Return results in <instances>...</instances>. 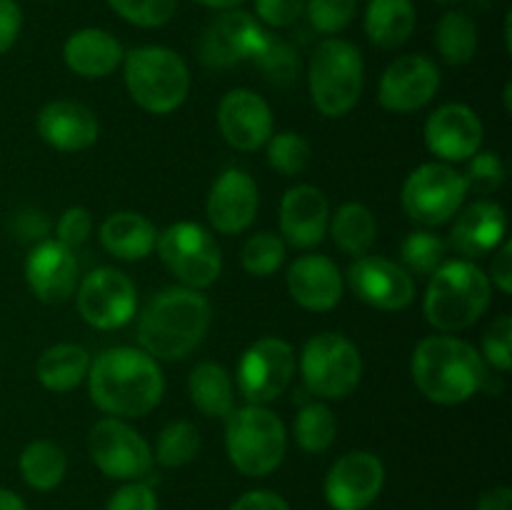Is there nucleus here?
Segmentation results:
<instances>
[{
	"label": "nucleus",
	"instance_id": "1",
	"mask_svg": "<svg viewBox=\"0 0 512 510\" xmlns=\"http://www.w3.org/2000/svg\"><path fill=\"white\" fill-rule=\"evenodd\" d=\"M90 400L113 418H143L160 403L165 390L163 370L145 350L108 348L90 360Z\"/></svg>",
	"mask_w": 512,
	"mask_h": 510
},
{
	"label": "nucleus",
	"instance_id": "2",
	"mask_svg": "<svg viewBox=\"0 0 512 510\" xmlns=\"http://www.w3.org/2000/svg\"><path fill=\"white\" fill-rule=\"evenodd\" d=\"M213 320L208 298L193 288L155 295L138 318V340L150 358L180 360L203 343Z\"/></svg>",
	"mask_w": 512,
	"mask_h": 510
},
{
	"label": "nucleus",
	"instance_id": "3",
	"mask_svg": "<svg viewBox=\"0 0 512 510\" xmlns=\"http://www.w3.org/2000/svg\"><path fill=\"white\" fill-rule=\"evenodd\" d=\"M415 385L438 405H460L483 390L488 368L478 350L453 335L420 340L410 360Z\"/></svg>",
	"mask_w": 512,
	"mask_h": 510
},
{
	"label": "nucleus",
	"instance_id": "4",
	"mask_svg": "<svg viewBox=\"0 0 512 510\" xmlns=\"http://www.w3.org/2000/svg\"><path fill=\"white\" fill-rule=\"evenodd\" d=\"M490 278L473 260H450L433 273L425 293V320L440 333H460L485 315Z\"/></svg>",
	"mask_w": 512,
	"mask_h": 510
},
{
	"label": "nucleus",
	"instance_id": "5",
	"mask_svg": "<svg viewBox=\"0 0 512 510\" xmlns=\"http://www.w3.org/2000/svg\"><path fill=\"white\" fill-rule=\"evenodd\" d=\"M123 78L130 98L153 115L178 110L190 90L188 65L163 45H140L125 53Z\"/></svg>",
	"mask_w": 512,
	"mask_h": 510
},
{
	"label": "nucleus",
	"instance_id": "6",
	"mask_svg": "<svg viewBox=\"0 0 512 510\" xmlns=\"http://www.w3.org/2000/svg\"><path fill=\"white\" fill-rule=\"evenodd\" d=\"M363 55L343 38H325L315 45L308 65V85L313 103L325 118H343L363 95Z\"/></svg>",
	"mask_w": 512,
	"mask_h": 510
},
{
	"label": "nucleus",
	"instance_id": "7",
	"mask_svg": "<svg viewBox=\"0 0 512 510\" xmlns=\"http://www.w3.org/2000/svg\"><path fill=\"white\" fill-rule=\"evenodd\" d=\"M225 420V448L238 473L248 478H265L283 463L288 433L273 410L250 403L233 410Z\"/></svg>",
	"mask_w": 512,
	"mask_h": 510
},
{
	"label": "nucleus",
	"instance_id": "8",
	"mask_svg": "<svg viewBox=\"0 0 512 510\" xmlns=\"http://www.w3.org/2000/svg\"><path fill=\"white\" fill-rule=\"evenodd\" d=\"M305 388L325 400H343L358 388L363 358L353 340L340 333H320L305 343L300 355Z\"/></svg>",
	"mask_w": 512,
	"mask_h": 510
},
{
	"label": "nucleus",
	"instance_id": "9",
	"mask_svg": "<svg viewBox=\"0 0 512 510\" xmlns=\"http://www.w3.org/2000/svg\"><path fill=\"white\" fill-rule=\"evenodd\" d=\"M160 260L183 283V288L203 290L220 278L223 255L213 235L198 223H175L158 235Z\"/></svg>",
	"mask_w": 512,
	"mask_h": 510
},
{
	"label": "nucleus",
	"instance_id": "10",
	"mask_svg": "<svg viewBox=\"0 0 512 510\" xmlns=\"http://www.w3.org/2000/svg\"><path fill=\"white\" fill-rule=\"evenodd\" d=\"M463 173L448 163H425L408 175L400 193L405 215L420 225H443L468 198Z\"/></svg>",
	"mask_w": 512,
	"mask_h": 510
},
{
	"label": "nucleus",
	"instance_id": "11",
	"mask_svg": "<svg viewBox=\"0 0 512 510\" xmlns=\"http://www.w3.org/2000/svg\"><path fill=\"white\" fill-rule=\"evenodd\" d=\"M88 453L110 480H140L150 473L153 450L148 440L120 418H103L90 428Z\"/></svg>",
	"mask_w": 512,
	"mask_h": 510
},
{
	"label": "nucleus",
	"instance_id": "12",
	"mask_svg": "<svg viewBox=\"0 0 512 510\" xmlns=\"http://www.w3.org/2000/svg\"><path fill=\"white\" fill-rule=\"evenodd\" d=\"M295 373V350L283 338H260L238 363V390L253 405H265L288 390Z\"/></svg>",
	"mask_w": 512,
	"mask_h": 510
},
{
	"label": "nucleus",
	"instance_id": "13",
	"mask_svg": "<svg viewBox=\"0 0 512 510\" xmlns=\"http://www.w3.org/2000/svg\"><path fill=\"white\" fill-rule=\"evenodd\" d=\"M78 310L88 325L98 330L123 328L138 310V290L133 280L115 268H98L85 275L78 288Z\"/></svg>",
	"mask_w": 512,
	"mask_h": 510
},
{
	"label": "nucleus",
	"instance_id": "14",
	"mask_svg": "<svg viewBox=\"0 0 512 510\" xmlns=\"http://www.w3.org/2000/svg\"><path fill=\"white\" fill-rule=\"evenodd\" d=\"M348 285L358 300L378 310H405L415 300L410 270L378 255H360L348 268Z\"/></svg>",
	"mask_w": 512,
	"mask_h": 510
},
{
	"label": "nucleus",
	"instance_id": "15",
	"mask_svg": "<svg viewBox=\"0 0 512 510\" xmlns=\"http://www.w3.org/2000/svg\"><path fill=\"white\" fill-rule=\"evenodd\" d=\"M385 485V468L378 455L353 450L333 463L325 478V500L333 510H365Z\"/></svg>",
	"mask_w": 512,
	"mask_h": 510
},
{
	"label": "nucleus",
	"instance_id": "16",
	"mask_svg": "<svg viewBox=\"0 0 512 510\" xmlns=\"http://www.w3.org/2000/svg\"><path fill=\"white\" fill-rule=\"evenodd\" d=\"M440 88V70L428 55H403L380 75L378 100L390 113H413L425 108Z\"/></svg>",
	"mask_w": 512,
	"mask_h": 510
},
{
	"label": "nucleus",
	"instance_id": "17",
	"mask_svg": "<svg viewBox=\"0 0 512 510\" xmlns=\"http://www.w3.org/2000/svg\"><path fill=\"white\" fill-rule=\"evenodd\" d=\"M265 30L258 20L245 10H223L215 20H210L200 38V63L205 68H233V65L250 60L263 40Z\"/></svg>",
	"mask_w": 512,
	"mask_h": 510
},
{
	"label": "nucleus",
	"instance_id": "18",
	"mask_svg": "<svg viewBox=\"0 0 512 510\" xmlns=\"http://www.w3.org/2000/svg\"><path fill=\"white\" fill-rule=\"evenodd\" d=\"M425 145L445 163H465L480 153L483 123L478 113L463 103L440 105L425 123Z\"/></svg>",
	"mask_w": 512,
	"mask_h": 510
},
{
	"label": "nucleus",
	"instance_id": "19",
	"mask_svg": "<svg viewBox=\"0 0 512 510\" xmlns=\"http://www.w3.org/2000/svg\"><path fill=\"white\" fill-rule=\"evenodd\" d=\"M218 125L225 143L250 153L263 148L273 135V113L263 95L248 88H235L220 100Z\"/></svg>",
	"mask_w": 512,
	"mask_h": 510
},
{
	"label": "nucleus",
	"instance_id": "20",
	"mask_svg": "<svg viewBox=\"0 0 512 510\" xmlns=\"http://www.w3.org/2000/svg\"><path fill=\"white\" fill-rule=\"evenodd\" d=\"M258 185L245 170L230 168L213 183L205 203L210 225L223 235H238L253 225L258 215Z\"/></svg>",
	"mask_w": 512,
	"mask_h": 510
},
{
	"label": "nucleus",
	"instance_id": "21",
	"mask_svg": "<svg viewBox=\"0 0 512 510\" xmlns=\"http://www.w3.org/2000/svg\"><path fill=\"white\" fill-rule=\"evenodd\" d=\"M25 280L43 303H65L78 290V260L60 240H40L25 260Z\"/></svg>",
	"mask_w": 512,
	"mask_h": 510
},
{
	"label": "nucleus",
	"instance_id": "22",
	"mask_svg": "<svg viewBox=\"0 0 512 510\" xmlns=\"http://www.w3.org/2000/svg\"><path fill=\"white\" fill-rule=\"evenodd\" d=\"M330 225V205L315 185H295L280 203V233L293 248L308 250L323 243Z\"/></svg>",
	"mask_w": 512,
	"mask_h": 510
},
{
	"label": "nucleus",
	"instance_id": "23",
	"mask_svg": "<svg viewBox=\"0 0 512 510\" xmlns=\"http://www.w3.org/2000/svg\"><path fill=\"white\" fill-rule=\"evenodd\" d=\"M290 295L305 310L325 313L333 310L343 298V275L338 265L325 255H300L293 260L285 275Z\"/></svg>",
	"mask_w": 512,
	"mask_h": 510
},
{
	"label": "nucleus",
	"instance_id": "24",
	"mask_svg": "<svg viewBox=\"0 0 512 510\" xmlns=\"http://www.w3.org/2000/svg\"><path fill=\"white\" fill-rule=\"evenodd\" d=\"M38 133L55 150L78 153L98 140V118L78 100H53L38 113Z\"/></svg>",
	"mask_w": 512,
	"mask_h": 510
},
{
	"label": "nucleus",
	"instance_id": "25",
	"mask_svg": "<svg viewBox=\"0 0 512 510\" xmlns=\"http://www.w3.org/2000/svg\"><path fill=\"white\" fill-rule=\"evenodd\" d=\"M508 233V215L493 200H478L455 218L450 245L468 260L493 253Z\"/></svg>",
	"mask_w": 512,
	"mask_h": 510
},
{
	"label": "nucleus",
	"instance_id": "26",
	"mask_svg": "<svg viewBox=\"0 0 512 510\" xmlns=\"http://www.w3.org/2000/svg\"><path fill=\"white\" fill-rule=\"evenodd\" d=\"M125 50L113 33L100 28H83L63 45V60L80 78L98 80L123 65Z\"/></svg>",
	"mask_w": 512,
	"mask_h": 510
},
{
	"label": "nucleus",
	"instance_id": "27",
	"mask_svg": "<svg viewBox=\"0 0 512 510\" xmlns=\"http://www.w3.org/2000/svg\"><path fill=\"white\" fill-rule=\"evenodd\" d=\"M100 243L118 260H143L158 243V230L145 215L120 210L100 225Z\"/></svg>",
	"mask_w": 512,
	"mask_h": 510
},
{
	"label": "nucleus",
	"instance_id": "28",
	"mask_svg": "<svg viewBox=\"0 0 512 510\" xmlns=\"http://www.w3.org/2000/svg\"><path fill=\"white\" fill-rule=\"evenodd\" d=\"M415 30L413 0H368L365 33L378 48L393 50L410 40Z\"/></svg>",
	"mask_w": 512,
	"mask_h": 510
},
{
	"label": "nucleus",
	"instance_id": "29",
	"mask_svg": "<svg viewBox=\"0 0 512 510\" xmlns=\"http://www.w3.org/2000/svg\"><path fill=\"white\" fill-rule=\"evenodd\" d=\"M90 370V353L83 345L75 343H58L45 350L35 363V375L40 385L53 393H65L73 390L88 378Z\"/></svg>",
	"mask_w": 512,
	"mask_h": 510
},
{
	"label": "nucleus",
	"instance_id": "30",
	"mask_svg": "<svg viewBox=\"0 0 512 510\" xmlns=\"http://www.w3.org/2000/svg\"><path fill=\"white\" fill-rule=\"evenodd\" d=\"M188 393L195 408L205 418H228L233 413V380H230V373L223 365L210 363V360L195 365L190 370Z\"/></svg>",
	"mask_w": 512,
	"mask_h": 510
},
{
	"label": "nucleus",
	"instance_id": "31",
	"mask_svg": "<svg viewBox=\"0 0 512 510\" xmlns=\"http://www.w3.org/2000/svg\"><path fill=\"white\" fill-rule=\"evenodd\" d=\"M68 473V455L53 440H33L20 453V475L33 490L48 493L58 488Z\"/></svg>",
	"mask_w": 512,
	"mask_h": 510
},
{
	"label": "nucleus",
	"instance_id": "32",
	"mask_svg": "<svg viewBox=\"0 0 512 510\" xmlns=\"http://www.w3.org/2000/svg\"><path fill=\"white\" fill-rule=\"evenodd\" d=\"M328 233L333 235L335 245L348 255H365L375 243V225L373 213L363 203H343L335 210L333 220L328 225Z\"/></svg>",
	"mask_w": 512,
	"mask_h": 510
},
{
	"label": "nucleus",
	"instance_id": "33",
	"mask_svg": "<svg viewBox=\"0 0 512 510\" xmlns=\"http://www.w3.org/2000/svg\"><path fill=\"white\" fill-rule=\"evenodd\" d=\"M435 48L443 55L445 63H470L475 58V50H478V28H475L473 18H468L460 10L445 13L435 28Z\"/></svg>",
	"mask_w": 512,
	"mask_h": 510
},
{
	"label": "nucleus",
	"instance_id": "34",
	"mask_svg": "<svg viewBox=\"0 0 512 510\" xmlns=\"http://www.w3.org/2000/svg\"><path fill=\"white\" fill-rule=\"evenodd\" d=\"M250 60H253L255 68L263 73V78L268 80V83L280 85V88L293 85L295 80L300 78L298 50H295L288 40L280 38V35L265 33L258 50H255V55Z\"/></svg>",
	"mask_w": 512,
	"mask_h": 510
},
{
	"label": "nucleus",
	"instance_id": "35",
	"mask_svg": "<svg viewBox=\"0 0 512 510\" xmlns=\"http://www.w3.org/2000/svg\"><path fill=\"white\" fill-rule=\"evenodd\" d=\"M335 433H338V423H335L333 410L325 403H308L298 413L293 425L295 443L305 450V453H325L330 445L335 443Z\"/></svg>",
	"mask_w": 512,
	"mask_h": 510
},
{
	"label": "nucleus",
	"instance_id": "36",
	"mask_svg": "<svg viewBox=\"0 0 512 510\" xmlns=\"http://www.w3.org/2000/svg\"><path fill=\"white\" fill-rule=\"evenodd\" d=\"M200 433L188 420H175L160 430L155 440V460L163 468H183L198 455Z\"/></svg>",
	"mask_w": 512,
	"mask_h": 510
},
{
	"label": "nucleus",
	"instance_id": "37",
	"mask_svg": "<svg viewBox=\"0 0 512 510\" xmlns=\"http://www.w3.org/2000/svg\"><path fill=\"white\" fill-rule=\"evenodd\" d=\"M265 145H268L270 168L278 170L285 178H295V175H303L308 170L313 150H310V143L300 133L270 135Z\"/></svg>",
	"mask_w": 512,
	"mask_h": 510
},
{
	"label": "nucleus",
	"instance_id": "38",
	"mask_svg": "<svg viewBox=\"0 0 512 510\" xmlns=\"http://www.w3.org/2000/svg\"><path fill=\"white\" fill-rule=\"evenodd\" d=\"M405 270L418 275H433L445 263V240L428 230H415L400 245Z\"/></svg>",
	"mask_w": 512,
	"mask_h": 510
},
{
	"label": "nucleus",
	"instance_id": "39",
	"mask_svg": "<svg viewBox=\"0 0 512 510\" xmlns=\"http://www.w3.org/2000/svg\"><path fill=\"white\" fill-rule=\"evenodd\" d=\"M285 260V243L273 233H258L248 238L240 253L245 273L253 278H268L283 265Z\"/></svg>",
	"mask_w": 512,
	"mask_h": 510
},
{
	"label": "nucleus",
	"instance_id": "40",
	"mask_svg": "<svg viewBox=\"0 0 512 510\" xmlns=\"http://www.w3.org/2000/svg\"><path fill=\"white\" fill-rule=\"evenodd\" d=\"M108 5L138 28H163L175 15L178 0H108Z\"/></svg>",
	"mask_w": 512,
	"mask_h": 510
},
{
	"label": "nucleus",
	"instance_id": "41",
	"mask_svg": "<svg viewBox=\"0 0 512 510\" xmlns=\"http://www.w3.org/2000/svg\"><path fill=\"white\" fill-rule=\"evenodd\" d=\"M305 13L318 33L335 35L353 23L358 13V0H308Z\"/></svg>",
	"mask_w": 512,
	"mask_h": 510
},
{
	"label": "nucleus",
	"instance_id": "42",
	"mask_svg": "<svg viewBox=\"0 0 512 510\" xmlns=\"http://www.w3.org/2000/svg\"><path fill=\"white\" fill-rule=\"evenodd\" d=\"M463 178L468 188L478 193H495L505 183V165L498 153H475L468 160V173Z\"/></svg>",
	"mask_w": 512,
	"mask_h": 510
},
{
	"label": "nucleus",
	"instance_id": "43",
	"mask_svg": "<svg viewBox=\"0 0 512 510\" xmlns=\"http://www.w3.org/2000/svg\"><path fill=\"white\" fill-rule=\"evenodd\" d=\"M483 355L493 368L500 373H508L512 365V318L510 315H500L493 320L483 338Z\"/></svg>",
	"mask_w": 512,
	"mask_h": 510
},
{
	"label": "nucleus",
	"instance_id": "44",
	"mask_svg": "<svg viewBox=\"0 0 512 510\" xmlns=\"http://www.w3.org/2000/svg\"><path fill=\"white\" fill-rule=\"evenodd\" d=\"M105 510H158V495L143 480H130L115 490Z\"/></svg>",
	"mask_w": 512,
	"mask_h": 510
},
{
	"label": "nucleus",
	"instance_id": "45",
	"mask_svg": "<svg viewBox=\"0 0 512 510\" xmlns=\"http://www.w3.org/2000/svg\"><path fill=\"white\" fill-rule=\"evenodd\" d=\"M90 230H93V218H90L88 208H68L63 215H60L58 225H55V233H58V240L63 245H68L70 250L83 245L85 240L90 238Z\"/></svg>",
	"mask_w": 512,
	"mask_h": 510
},
{
	"label": "nucleus",
	"instance_id": "46",
	"mask_svg": "<svg viewBox=\"0 0 512 510\" xmlns=\"http://www.w3.org/2000/svg\"><path fill=\"white\" fill-rule=\"evenodd\" d=\"M308 0H255V13L270 28H288L305 13Z\"/></svg>",
	"mask_w": 512,
	"mask_h": 510
},
{
	"label": "nucleus",
	"instance_id": "47",
	"mask_svg": "<svg viewBox=\"0 0 512 510\" xmlns=\"http://www.w3.org/2000/svg\"><path fill=\"white\" fill-rule=\"evenodd\" d=\"M23 28V13L15 0H0V55L8 53Z\"/></svg>",
	"mask_w": 512,
	"mask_h": 510
},
{
	"label": "nucleus",
	"instance_id": "48",
	"mask_svg": "<svg viewBox=\"0 0 512 510\" xmlns=\"http://www.w3.org/2000/svg\"><path fill=\"white\" fill-rule=\"evenodd\" d=\"M493 265H490V275H493V283L498 285L500 293L510 295L512 293V243L508 238L493 250Z\"/></svg>",
	"mask_w": 512,
	"mask_h": 510
},
{
	"label": "nucleus",
	"instance_id": "49",
	"mask_svg": "<svg viewBox=\"0 0 512 510\" xmlns=\"http://www.w3.org/2000/svg\"><path fill=\"white\" fill-rule=\"evenodd\" d=\"M13 228H15V233H18V238L43 240L50 230V220L43 210L28 208V210H23V213H18Z\"/></svg>",
	"mask_w": 512,
	"mask_h": 510
},
{
	"label": "nucleus",
	"instance_id": "50",
	"mask_svg": "<svg viewBox=\"0 0 512 510\" xmlns=\"http://www.w3.org/2000/svg\"><path fill=\"white\" fill-rule=\"evenodd\" d=\"M230 510H290V505L270 490H250L233 503Z\"/></svg>",
	"mask_w": 512,
	"mask_h": 510
},
{
	"label": "nucleus",
	"instance_id": "51",
	"mask_svg": "<svg viewBox=\"0 0 512 510\" xmlns=\"http://www.w3.org/2000/svg\"><path fill=\"white\" fill-rule=\"evenodd\" d=\"M478 510H512V490L505 485L485 490L478 500Z\"/></svg>",
	"mask_w": 512,
	"mask_h": 510
},
{
	"label": "nucleus",
	"instance_id": "52",
	"mask_svg": "<svg viewBox=\"0 0 512 510\" xmlns=\"http://www.w3.org/2000/svg\"><path fill=\"white\" fill-rule=\"evenodd\" d=\"M0 510H28V505L15 490L0 488Z\"/></svg>",
	"mask_w": 512,
	"mask_h": 510
},
{
	"label": "nucleus",
	"instance_id": "53",
	"mask_svg": "<svg viewBox=\"0 0 512 510\" xmlns=\"http://www.w3.org/2000/svg\"><path fill=\"white\" fill-rule=\"evenodd\" d=\"M195 3L205 5V8H215V10H230L235 5H240L243 0H195Z\"/></svg>",
	"mask_w": 512,
	"mask_h": 510
},
{
	"label": "nucleus",
	"instance_id": "54",
	"mask_svg": "<svg viewBox=\"0 0 512 510\" xmlns=\"http://www.w3.org/2000/svg\"><path fill=\"white\" fill-rule=\"evenodd\" d=\"M435 3H455V0H435Z\"/></svg>",
	"mask_w": 512,
	"mask_h": 510
}]
</instances>
